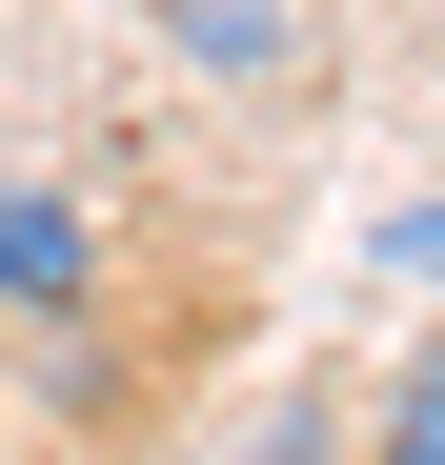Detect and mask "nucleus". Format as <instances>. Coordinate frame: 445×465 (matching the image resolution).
I'll return each mask as SVG.
<instances>
[{
	"mask_svg": "<svg viewBox=\"0 0 445 465\" xmlns=\"http://www.w3.org/2000/svg\"><path fill=\"white\" fill-rule=\"evenodd\" d=\"M0 303H21V324H82L102 303V223L61 183H0Z\"/></svg>",
	"mask_w": 445,
	"mask_h": 465,
	"instance_id": "nucleus-1",
	"label": "nucleus"
},
{
	"mask_svg": "<svg viewBox=\"0 0 445 465\" xmlns=\"http://www.w3.org/2000/svg\"><path fill=\"white\" fill-rule=\"evenodd\" d=\"M163 41L203 61V82H304V41H324V0H163Z\"/></svg>",
	"mask_w": 445,
	"mask_h": 465,
	"instance_id": "nucleus-2",
	"label": "nucleus"
},
{
	"mask_svg": "<svg viewBox=\"0 0 445 465\" xmlns=\"http://www.w3.org/2000/svg\"><path fill=\"white\" fill-rule=\"evenodd\" d=\"M364 465H445V344L385 364V405H364Z\"/></svg>",
	"mask_w": 445,
	"mask_h": 465,
	"instance_id": "nucleus-3",
	"label": "nucleus"
},
{
	"mask_svg": "<svg viewBox=\"0 0 445 465\" xmlns=\"http://www.w3.org/2000/svg\"><path fill=\"white\" fill-rule=\"evenodd\" d=\"M385 263H425V283H445V203H405V223H385Z\"/></svg>",
	"mask_w": 445,
	"mask_h": 465,
	"instance_id": "nucleus-4",
	"label": "nucleus"
}]
</instances>
